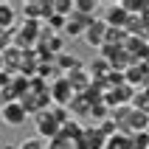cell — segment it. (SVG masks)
Here are the masks:
<instances>
[{
  "label": "cell",
  "mask_w": 149,
  "mask_h": 149,
  "mask_svg": "<svg viewBox=\"0 0 149 149\" xmlns=\"http://www.w3.org/2000/svg\"><path fill=\"white\" fill-rule=\"evenodd\" d=\"M65 79L70 82V87H73V93H76V90H87V87H90V73H87L84 68H76L73 73H68Z\"/></svg>",
  "instance_id": "9"
},
{
  "label": "cell",
  "mask_w": 149,
  "mask_h": 149,
  "mask_svg": "<svg viewBox=\"0 0 149 149\" xmlns=\"http://www.w3.org/2000/svg\"><path fill=\"white\" fill-rule=\"evenodd\" d=\"M17 23V8L11 3H0V31H11Z\"/></svg>",
  "instance_id": "8"
},
{
  "label": "cell",
  "mask_w": 149,
  "mask_h": 149,
  "mask_svg": "<svg viewBox=\"0 0 149 149\" xmlns=\"http://www.w3.org/2000/svg\"><path fill=\"white\" fill-rule=\"evenodd\" d=\"M124 124L130 132H146L149 130V113H143V110H130L124 118Z\"/></svg>",
  "instance_id": "6"
},
{
  "label": "cell",
  "mask_w": 149,
  "mask_h": 149,
  "mask_svg": "<svg viewBox=\"0 0 149 149\" xmlns=\"http://www.w3.org/2000/svg\"><path fill=\"white\" fill-rule=\"evenodd\" d=\"M82 40L90 45V48H96L99 51L101 45H104V40H107V25L101 23V17H96L87 28H84V34H82Z\"/></svg>",
  "instance_id": "5"
},
{
  "label": "cell",
  "mask_w": 149,
  "mask_h": 149,
  "mask_svg": "<svg viewBox=\"0 0 149 149\" xmlns=\"http://www.w3.org/2000/svg\"><path fill=\"white\" fill-rule=\"evenodd\" d=\"M0 118H3L6 127H23L25 118H28V113H25V107L20 104V101H6V104L0 107Z\"/></svg>",
  "instance_id": "2"
},
{
  "label": "cell",
  "mask_w": 149,
  "mask_h": 149,
  "mask_svg": "<svg viewBox=\"0 0 149 149\" xmlns=\"http://www.w3.org/2000/svg\"><path fill=\"white\" fill-rule=\"evenodd\" d=\"M110 73V65L104 62V59H99L96 65H90V79H101V76Z\"/></svg>",
  "instance_id": "14"
},
{
  "label": "cell",
  "mask_w": 149,
  "mask_h": 149,
  "mask_svg": "<svg viewBox=\"0 0 149 149\" xmlns=\"http://www.w3.org/2000/svg\"><path fill=\"white\" fill-rule=\"evenodd\" d=\"M76 143L70 141V138H65V135L59 132L56 138H51V143H45V149H73Z\"/></svg>",
  "instance_id": "13"
},
{
  "label": "cell",
  "mask_w": 149,
  "mask_h": 149,
  "mask_svg": "<svg viewBox=\"0 0 149 149\" xmlns=\"http://www.w3.org/2000/svg\"><path fill=\"white\" fill-rule=\"evenodd\" d=\"M51 28H56V31L62 34V31H65V17H56V14H51V17H48V31H51Z\"/></svg>",
  "instance_id": "16"
},
{
  "label": "cell",
  "mask_w": 149,
  "mask_h": 149,
  "mask_svg": "<svg viewBox=\"0 0 149 149\" xmlns=\"http://www.w3.org/2000/svg\"><path fill=\"white\" fill-rule=\"evenodd\" d=\"M104 143H107L104 149H130V138H127L124 132H116V135H110V138H107Z\"/></svg>",
  "instance_id": "11"
},
{
  "label": "cell",
  "mask_w": 149,
  "mask_h": 149,
  "mask_svg": "<svg viewBox=\"0 0 149 149\" xmlns=\"http://www.w3.org/2000/svg\"><path fill=\"white\" fill-rule=\"evenodd\" d=\"M34 121H37V138H56L59 135V130H62V127H59V121L54 116H51V110L48 113H45V110H42V113H37V116H34Z\"/></svg>",
  "instance_id": "3"
},
{
  "label": "cell",
  "mask_w": 149,
  "mask_h": 149,
  "mask_svg": "<svg viewBox=\"0 0 149 149\" xmlns=\"http://www.w3.org/2000/svg\"><path fill=\"white\" fill-rule=\"evenodd\" d=\"M54 62H56V68H59V76H68V73H73L76 68H82V62L73 56V54H59V56H54Z\"/></svg>",
  "instance_id": "7"
},
{
  "label": "cell",
  "mask_w": 149,
  "mask_h": 149,
  "mask_svg": "<svg viewBox=\"0 0 149 149\" xmlns=\"http://www.w3.org/2000/svg\"><path fill=\"white\" fill-rule=\"evenodd\" d=\"M127 20H130V14L124 11L121 3H110V6H104V11H101V23L107 25V28H124Z\"/></svg>",
  "instance_id": "4"
},
{
  "label": "cell",
  "mask_w": 149,
  "mask_h": 149,
  "mask_svg": "<svg viewBox=\"0 0 149 149\" xmlns=\"http://www.w3.org/2000/svg\"><path fill=\"white\" fill-rule=\"evenodd\" d=\"M48 96H51V101L54 104H73V87H70V82H68L65 76H59V79H54V82L48 84Z\"/></svg>",
  "instance_id": "1"
},
{
  "label": "cell",
  "mask_w": 149,
  "mask_h": 149,
  "mask_svg": "<svg viewBox=\"0 0 149 149\" xmlns=\"http://www.w3.org/2000/svg\"><path fill=\"white\" fill-rule=\"evenodd\" d=\"M54 14L68 20V17L73 14V0H54Z\"/></svg>",
  "instance_id": "12"
},
{
  "label": "cell",
  "mask_w": 149,
  "mask_h": 149,
  "mask_svg": "<svg viewBox=\"0 0 149 149\" xmlns=\"http://www.w3.org/2000/svg\"><path fill=\"white\" fill-rule=\"evenodd\" d=\"M20 149H45V141L34 135V138H25V141L20 143Z\"/></svg>",
  "instance_id": "15"
},
{
  "label": "cell",
  "mask_w": 149,
  "mask_h": 149,
  "mask_svg": "<svg viewBox=\"0 0 149 149\" xmlns=\"http://www.w3.org/2000/svg\"><path fill=\"white\" fill-rule=\"evenodd\" d=\"M96 11H99V3H96V0H73V14L96 17Z\"/></svg>",
  "instance_id": "10"
}]
</instances>
